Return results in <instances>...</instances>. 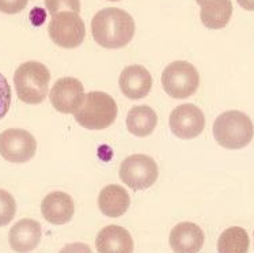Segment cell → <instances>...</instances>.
<instances>
[{
	"mask_svg": "<svg viewBox=\"0 0 254 253\" xmlns=\"http://www.w3.org/2000/svg\"><path fill=\"white\" fill-rule=\"evenodd\" d=\"M109 1H120V0H109Z\"/></svg>",
	"mask_w": 254,
	"mask_h": 253,
	"instance_id": "obj_28",
	"label": "cell"
},
{
	"mask_svg": "<svg viewBox=\"0 0 254 253\" xmlns=\"http://www.w3.org/2000/svg\"><path fill=\"white\" fill-rule=\"evenodd\" d=\"M253 236H254V234H253Z\"/></svg>",
	"mask_w": 254,
	"mask_h": 253,
	"instance_id": "obj_29",
	"label": "cell"
},
{
	"mask_svg": "<svg viewBox=\"0 0 254 253\" xmlns=\"http://www.w3.org/2000/svg\"><path fill=\"white\" fill-rule=\"evenodd\" d=\"M196 1H197L200 5H202L205 4V3H211V1H218V0H196Z\"/></svg>",
	"mask_w": 254,
	"mask_h": 253,
	"instance_id": "obj_27",
	"label": "cell"
},
{
	"mask_svg": "<svg viewBox=\"0 0 254 253\" xmlns=\"http://www.w3.org/2000/svg\"><path fill=\"white\" fill-rule=\"evenodd\" d=\"M130 197L125 188L116 184L106 185L99 192L98 206L99 210L106 217L119 218L128 211Z\"/></svg>",
	"mask_w": 254,
	"mask_h": 253,
	"instance_id": "obj_16",
	"label": "cell"
},
{
	"mask_svg": "<svg viewBox=\"0 0 254 253\" xmlns=\"http://www.w3.org/2000/svg\"><path fill=\"white\" fill-rule=\"evenodd\" d=\"M91 33L98 45L119 49L128 45L135 36V21L127 11L109 7L94 15Z\"/></svg>",
	"mask_w": 254,
	"mask_h": 253,
	"instance_id": "obj_1",
	"label": "cell"
},
{
	"mask_svg": "<svg viewBox=\"0 0 254 253\" xmlns=\"http://www.w3.org/2000/svg\"><path fill=\"white\" fill-rule=\"evenodd\" d=\"M249 247V234L239 226L226 229L218 241L219 253H248Z\"/></svg>",
	"mask_w": 254,
	"mask_h": 253,
	"instance_id": "obj_19",
	"label": "cell"
},
{
	"mask_svg": "<svg viewBox=\"0 0 254 253\" xmlns=\"http://www.w3.org/2000/svg\"><path fill=\"white\" fill-rule=\"evenodd\" d=\"M169 124L173 134L180 139L197 138L205 128V116L193 103L178 105L170 114Z\"/></svg>",
	"mask_w": 254,
	"mask_h": 253,
	"instance_id": "obj_10",
	"label": "cell"
},
{
	"mask_svg": "<svg viewBox=\"0 0 254 253\" xmlns=\"http://www.w3.org/2000/svg\"><path fill=\"white\" fill-rule=\"evenodd\" d=\"M83 83L76 78H60L53 84L49 99L57 112L64 114H75L84 101Z\"/></svg>",
	"mask_w": 254,
	"mask_h": 253,
	"instance_id": "obj_9",
	"label": "cell"
},
{
	"mask_svg": "<svg viewBox=\"0 0 254 253\" xmlns=\"http://www.w3.org/2000/svg\"><path fill=\"white\" fill-rule=\"evenodd\" d=\"M44 218L52 225H65L73 217L75 204L72 197L65 192L55 191L44 197L41 203Z\"/></svg>",
	"mask_w": 254,
	"mask_h": 253,
	"instance_id": "obj_14",
	"label": "cell"
},
{
	"mask_svg": "<svg viewBox=\"0 0 254 253\" xmlns=\"http://www.w3.org/2000/svg\"><path fill=\"white\" fill-rule=\"evenodd\" d=\"M30 19L34 25H41L42 22L45 21V12L41 8H36V10L31 11Z\"/></svg>",
	"mask_w": 254,
	"mask_h": 253,
	"instance_id": "obj_25",
	"label": "cell"
},
{
	"mask_svg": "<svg viewBox=\"0 0 254 253\" xmlns=\"http://www.w3.org/2000/svg\"><path fill=\"white\" fill-rule=\"evenodd\" d=\"M119 84L125 97L129 99H141L150 94L152 88V77L145 67L133 64L123 70Z\"/></svg>",
	"mask_w": 254,
	"mask_h": 253,
	"instance_id": "obj_11",
	"label": "cell"
},
{
	"mask_svg": "<svg viewBox=\"0 0 254 253\" xmlns=\"http://www.w3.org/2000/svg\"><path fill=\"white\" fill-rule=\"evenodd\" d=\"M41 237V225L34 219L25 218V219L18 221L11 228L8 240H10V247L12 251L18 253H29L38 247Z\"/></svg>",
	"mask_w": 254,
	"mask_h": 253,
	"instance_id": "obj_13",
	"label": "cell"
},
{
	"mask_svg": "<svg viewBox=\"0 0 254 253\" xmlns=\"http://www.w3.org/2000/svg\"><path fill=\"white\" fill-rule=\"evenodd\" d=\"M205 241L201 228L193 222L176 225L170 233L169 243L176 253H198Z\"/></svg>",
	"mask_w": 254,
	"mask_h": 253,
	"instance_id": "obj_12",
	"label": "cell"
},
{
	"mask_svg": "<svg viewBox=\"0 0 254 253\" xmlns=\"http://www.w3.org/2000/svg\"><path fill=\"white\" fill-rule=\"evenodd\" d=\"M51 73L40 62H26L14 74L18 98L29 105H40L45 101L49 90Z\"/></svg>",
	"mask_w": 254,
	"mask_h": 253,
	"instance_id": "obj_3",
	"label": "cell"
},
{
	"mask_svg": "<svg viewBox=\"0 0 254 253\" xmlns=\"http://www.w3.org/2000/svg\"><path fill=\"white\" fill-rule=\"evenodd\" d=\"M238 4L248 11H254V0H237Z\"/></svg>",
	"mask_w": 254,
	"mask_h": 253,
	"instance_id": "obj_26",
	"label": "cell"
},
{
	"mask_svg": "<svg viewBox=\"0 0 254 253\" xmlns=\"http://www.w3.org/2000/svg\"><path fill=\"white\" fill-rule=\"evenodd\" d=\"M45 7L52 16L60 12H65V11L79 14L80 0H45Z\"/></svg>",
	"mask_w": 254,
	"mask_h": 253,
	"instance_id": "obj_21",
	"label": "cell"
},
{
	"mask_svg": "<svg viewBox=\"0 0 254 253\" xmlns=\"http://www.w3.org/2000/svg\"><path fill=\"white\" fill-rule=\"evenodd\" d=\"M233 15V3L230 0H218L201 5L202 25L208 29H223L228 25L230 18Z\"/></svg>",
	"mask_w": 254,
	"mask_h": 253,
	"instance_id": "obj_18",
	"label": "cell"
},
{
	"mask_svg": "<svg viewBox=\"0 0 254 253\" xmlns=\"http://www.w3.org/2000/svg\"><path fill=\"white\" fill-rule=\"evenodd\" d=\"M48 31L52 41L65 49L78 48L86 37V26L83 19L79 16V14L71 11L53 15Z\"/></svg>",
	"mask_w": 254,
	"mask_h": 253,
	"instance_id": "obj_7",
	"label": "cell"
},
{
	"mask_svg": "<svg viewBox=\"0 0 254 253\" xmlns=\"http://www.w3.org/2000/svg\"><path fill=\"white\" fill-rule=\"evenodd\" d=\"M11 105V87L3 74H0V120L4 119Z\"/></svg>",
	"mask_w": 254,
	"mask_h": 253,
	"instance_id": "obj_22",
	"label": "cell"
},
{
	"mask_svg": "<svg viewBox=\"0 0 254 253\" xmlns=\"http://www.w3.org/2000/svg\"><path fill=\"white\" fill-rule=\"evenodd\" d=\"M117 103L104 91H90L86 94L82 106L75 116L79 124L87 129H105L113 124L117 117Z\"/></svg>",
	"mask_w": 254,
	"mask_h": 253,
	"instance_id": "obj_4",
	"label": "cell"
},
{
	"mask_svg": "<svg viewBox=\"0 0 254 253\" xmlns=\"http://www.w3.org/2000/svg\"><path fill=\"white\" fill-rule=\"evenodd\" d=\"M156 124H158V116L154 112V109H151L147 105L133 106L127 116V128L130 134L139 138H145L152 134Z\"/></svg>",
	"mask_w": 254,
	"mask_h": 253,
	"instance_id": "obj_17",
	"label": "cell"
},
{
	"mask_svg": "<svg viewBox=\"0 0 254 253\" xmlns=\"http://www.w3.org/2000/svg\"><path fill=\"white\" fill-rule=\"evenodd\" d=\"M29 3V0H0V11L4 14H18Z\"/></svg>",
	"mask_w": 254,
	"mask_h": 253,
	"instance_id": "obj_23",
	"label": "cell"
},
{
	"mask_svg": "<svg viewBox=\"0 0 254 253\" xmlns=\"http://www.w3.org/2000/svg\"><path fill=\"white\" fill-rule=\"evenodd\" d=\"M16 212L15 199L10 192L0 189V228L7 226L14 219Z\"/></svg>",
	"mask_w": 254,
	"mask_h": 253,
	"instance_id": "obj_20",
	"label": "cell"
},
{
	"mask_svg": "<svg viewBox=\"0 0 254 253\" xmlns=\"http://www.w3.org/2000/svg\"><path fill=\"white\" fill-rule=\"evenodd\" d=\"M213 138L228 150H239L249 145L254 135V127L248 114L239 110L224 112L213 123Z\"/></svg>",
	"mask_w": 254,
	"mask_h": 253,
	"instance_id": "obj_2",
	"label": "cell"
},
{
	"mask_svg": "<svg viewBox=\"0 0 254 253\" xmlns=\"http://www.w3.org/2000/svg\"><path fill=\"white\" fill-rule=\"evenodd\" d=\"M158 176L156 162L145 154L130 155L120 166V178L133 191H143L152 186Z\"/></svg>",
	"mask_w": 254,
	"mask_h": 253,
	"instance_id": "obj_6",
	"label": "cell"
},
{
	"mask_svg": "<svg viewBox=\"0 0 254 253\" xmlns=\"http://www.w3.org/2000/svg\"><path fill=\"white\" fill-rule=\"evenodd\" d=\"M59 253H93V251L87 244L73 243L63 247V249Z\"/></svg>",
	"mask_w": 254,
	"mask_h": 253,
	"instance_id": "obj_24",
	"label": "cell"
},
{
	"mask_svg": "<svg viewBox=\"0 0 254 253\" xmlns=\"http://www.w3.org/2000/svg\"><path fill=\"white\" fill-rule=\"evenodd\" d=\"M200 75L189 62H173L162 73V86L170 97L184 99L197 91Z\"/></svg>",
	"mask_w": 254,
	"mask_h": 253,
	"instance_id": "obj_5",
	"label": "cell"
},
{
	"mask_svg": "<svg viewBox=\"0 0 254 253\" xmlns=\"http://www.w3.org/2000/svg\"><path fill=\"white\" fill-rule=\"evenodd\" d=\"M36 151V138L26 129L8 128L0 134V155L8 162H29Z\"/></svg>",
	"mask_w": 254,
	"mask_h": 253,
	"instance_id": "obj_8",
	"label": "cell"
},
{
	"mask_svg": "<svg viewBox=\"0 0 254 253\" xmlns=\"http://www.w3.org/2000/svg\"><path fill=\"white\" fill-rule=\"evenodd\" d=\"M98 253H133V240L127 229L109 225L97 236Z\"/></svg>",
	"mask_w": 254,
	"mask_h": 253,
	"instance_id": "obj_15",
	"label": "cell"
}]
</instances>
